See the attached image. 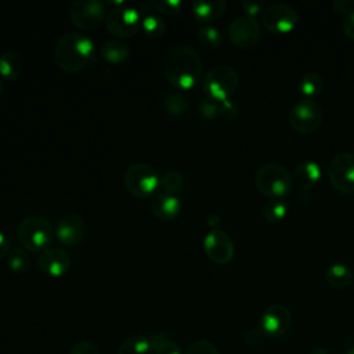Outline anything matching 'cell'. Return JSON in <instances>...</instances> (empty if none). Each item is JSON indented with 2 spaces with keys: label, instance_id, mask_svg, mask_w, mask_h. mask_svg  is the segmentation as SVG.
I'll return each instance as SVG.
<instances>
[{
  "label": "cell",
  "instance_id": "obj_1",
  "mask_svg": "<svg viewBox=\"0 0 354 354\" xmlns=\"http://www.w3.org/2000/svg\"><path fill=\"white\" fill-rule=\"evenodd\" d=\"M163 73L174 87L189 90L202 77V59L191 46L177 44L165 55Z\"/></svg>",
  "mask_w": 354,
  "mask_h": 354
},
{
  "label": "cell",
  "instance_id": "obj_2",
  "mask_svg": "<svg viewBox=\"0 0 354 354\" xmlns=\"http://www.w3.org/2000/svg\"><path fill=\"white\" fill-rule=\"evenodd\" d=\"M95 53L94 41L84 33H64L55 43L54 61L65 72H79L93 59Z\"/></svg>",
  "mask_w": 354,
  "mask_h": 354
},
{
  "label": "cell",
  "instance_id": "obj_3",
  "mask_svg": "<svg viewBox=\"0 0 354 354\" xmlns=\"http://www.w3.org/2000/svg\"><path fill=\"white\" fill-rule=\"evenodd\" d=\"M254 184L259 192L270 199H286L293 181L285 166L279 163H267L256 171Z\"/></svg>",
  "mask_w": 354,
  "mask_h": 354
},
{
  "label": "cell",
  "instance_id": "obj_4",
  "mask_svg": "<svg viewBox=\"0 0 354 354\" xmlns=\"http://www.w3.org/2000/svg\"><path fill=\"white\" fill-rule=\"evenodd\" d=\"M51 223L39 214H29L24 217L17 227V236L25 250L40 252L46 249L53 241Z\"/></svg>",
  "mask_w": 354,
  "mask_h": 354
},
{
  "label": "cell",
  "instance_id": "obj_5",
  "mask_svg": "<svg viewBox=\"0 0 354 354\" xmlns=\"http://www.w3.org/2000/svg\"><path fill=\"white\" fill-rule=\"evenodd\" d=\"M239 84L236 71L230 65H216L207 71L203 77L205 98L214 102L228 101Z\"/></svg>",
  "mask_w": 354,
  "mask_h": 354
},
{
  "label": "cell",
  "instance_id": "obj_6",
  "mask_svg": "<svg viewBox=\"0 0 354 354\" xmlns=\"http://www.w3.org/2000/svg\"><path fill=\"white\" fill-rule=\"evenodd\" d=\"M160 184L156 169L144 162H136L126 167L123 173V185L126 191L138 199L149 198Z\"/></svg>",
  "mask_w": 354,
  "mask_h": 354
},
{
  "label": "cell",
  "instance_id": "obj_7",
  "mask_svg": "<svg viewBox=\"0 0 354 354\" xmlns=\"http://www.w3.org/2000/svg\"><path fill=\"white\" fill-rule=\"evenodd\" d=\"M289 124L300 134L314 133L322 123L324 111L315 100L301 98L289 111Z\"/></svg>",
  "mask_w": 354,
  "mask_h": 354
},
{
  "label": "cell",
  "instance_id": "obj_8",
  "mask_svg": "<svg viewBox=\"0 0 354 354\" xmlns=\"http://www.w3.org/2000/svg\"><path fill=\"white\" fill-rule=\"evenodd\" d=\"M299 22L296 10L286 3H272L261 12L263 26L274 35L290 33Z\"/></svg>",
  "mask_w": 354,
  "mask_h": 354
},
{
  "label": "cell",
  "instance_id": "obj_9",
  "mask_svg": "<svg viewBox=\"0 0 354 354\" xmlns=\"http://www.w3.org/2000/svg\"><path fill=\"white\" fill-rule=\"evenodd\" d=\"M330 185L340 194H354V153L340 152L328 165Z\"/></svg>",
  "mask_w": 354,
  "mask_h": 354
},
{
  "label": "cell",
  "instance_id": "obj_10",
  "mask_svg": "<svg viewBox=\"0 0 354 354\" xmlns=\"http://www.w3.org/2000/svg\"><path fill=\"white\" fill-rule=\"evenodd\" d=\"M141 14L131 7H116L106 12L105 26L108 32L118 39H126L134 36L141 28Z\"/></svg>",
  "mask_w": 354,
  "mask_h": 354
},
{
  "label": "cell",
  "instance_id": "obj_11",
  "mask_svg": "<svg viewBox=\"0 0 354 354\" xmlns=\"http://www.w3.org/2000/svg\"><path fill=\"white\" fill-rule=\"evenodd\" d=\"M290 325L292 314L289 308L283 304H271L263 311L256 330L261 337L278 339L289 330Z\"/></svg>",
  "mask_w": 354,
  "mask_h": 354
},
{
  "label": "cell",
  "instance_id": "obj_12",
  "mask_svg": "<svg viewBox=\"0 0 354 354\" xmlns=\"http://www.w3.org/2000/svg\"><path fill=\"white\" fill-rule=\"evenodd\" d=\"M105 3L100 0H75L69 6V17L82 30H93L105 19Z\"/></svg>",
  "mask_w": 354,
  "mask_h": 354
},
{
  "label": "cell",
  "instance_id": "obj_13",
  "mask_svg": "<svg viewBox=\"0 0 354 354\" xmlns=\"http://www.w3.org/2000/svg\"><path fill=\"white\" fill-rule=\"evenodd\" d=\"M228 37L239 48L254 47L261 37V28L256 18L242 15L228 25Z\"/></svg>",
  "mask_w": 354,
  "mask_h": 354
},
{
  "label": "cell",
  "instance_id": "obj_14",
  "mask_svg": "<svg viewBox=\"0 0 354 354\" xmlns=\"http://www.w3.org/2000/svg\"><path fill=\"white\" fill-rule=\"evenodd\" d=\"M203 250L206 256L217 264L230 263L235 253L232 239L221 230H212L205 235Z\"/></svg>",
  "mask_w": 354,
  "mask_h": 354
},
{
  "label": "cell",
  "instance_id": "obj_15",
  "mask_svg": "<svg viewBox=\"0 0 354 354\" xmlns=\"http://www.w3.org/2000/svg\"><path fill=\"white\" fill-rule=\"evenodd\" d=\"M55 234L61 243L66 246H75L84 238L86 223L80 214L66 213L58 220Z\"/></svg>",
  "mask_w": 354,
  "mask_h": 354
},
{
  "label": "cell",
  "instance_id": "obj_16",
  "mask_svg": "<svg viewBox=\"0 0 354 354\" xmlns=\"http://www.w3.org/2000/svg\"><path fill=\"white\" fill-rule=\"evenodd\" d=\"M39 268L48 277H62L71 267V257L62 248H48L37 259Z\"/></svg>",
  "mask_w": 354,
  "mask_h": 354
},
{
  "label": "cell",
  "instance_id": "obj_17",
  "mask_svg": "<svg viewBox=\"0 0 354 354\" xmlns=\"http://www.w3.org/2000/svg\"><path fill=\"white\" fill-rule=\"evenodd\" d=\"M321 177L322 170L319 165L314 160H304L295 167L292 181L299 189L310 191L319 183Z\"/></svg>",
  "mask_w": 354,
  "mask_h": 354
},
{
  "label": "cell",
  "instance_id": "obj_18",
  "mask_svg": "<svg viewBox=\"0 0 354 354\" xmlns=\"http://www.w3.org/2000/svg\"><path fill=\"white\" fill-rule=\"evenodd\" d=\"M151 212L160 221H170L176 218L181 210V202L176 195L158 194L151 199Z\"/></svg>",
  "mask_w": 354,
  "mask_h": 354
},
{
  "label": "cell",
  "instance_id": "obj_19",
  "mask_svg": "<svg viewBox=\"0 0 354 354\" xmlns=\"http://www.w3.org/2000/svg\"><path fill=\"white\" fill-rule=\"evenodd\" d=\"M194 18L202 25H210L212 22L220 19L227 8V3L224 0H198L191 4Z\"/></svg>",
  "mask_w": 354,
  "mask_h": 354
},
{
  "label": "cell",
  "instance_id": "obj_20",
  "mask_svg": "<svg viewBox=\"0 0 354 354\" xmlns=\"http://www.w3.org/2000/svg\"><path fill=\"white\" fill-rule=\"evenodd\" d=\"M353 270L344 263H333L326 268L325 279L335 289H346L353 282Z\"/></svg>",
  "mask_w": 354,
  "mask_h": 354
},
{
  "label": "cell",
  "instance_id": "obj_21",
  "mask_svg": "<svg viewBox=\"0 0 354 354\" xmlns=\"http://www.w3.org/2000/svg\"><path fill=\"white\" fill-rule=\"evenodd\" d=\"M24 69V61L15 51H6L0 54V77L6 80H15Z\"/></svg>",
  "mask_w": 354,
  "mask_h": 354
},
{
  "label": "cell",
  "instance_id": "obj_22",
  "mask_svg": "<svg viewBox=\"0 0 354 354\" xmlns=\"http://www.w3.org/2000/svg\"><path fill=\"white\" fill-rule=\"evenodd\" d=\"M100 53L105 61L111 64H122L129 58L130 48L124 41L119 39H112V40H106L101 46Z\"/></svg>",
  "mask_w": 354,
  "mask_h": 354
},
{
  "label": "cell",
  "instance_id": "obj_23",
  "mask_svg": "<svg viewBox=\"0 0 354 354\" xmlns=\"http://www.w3.org/2000/svg\"><path fill=\"white\" fill-rule=\"evenodd\" d=\"M116 354H153L152 339L144 335H133L123 340Z\"/></svg>",
  "mask_w": 354,
  "mask_h": 354
},
{
  "label": "cell",
  "instance_id": "obj_24",
  "mask_svg": "<svg viewBox=\"0 0 354 354\" xmlns=\"http://www.w3.org/2000/svg\"><path fill=\"white\" fill-rule=\"evenodd\" d=\"M299 90L307 100L317 98L324 91V79L315 72H307L299 79Z\"/></svg>",
  "mask_w": 354,
  "mask_h": 354
},
{
  "label": "cell",
  "instance_id": "obj_25",
  "mask_svg": "<svg viewBox=\"0 0 354 354\" xmlns=\"http://www.w3.org/2000/svg\"><path fill=\"white\" fill-rule=\"evenodd\" d=\"M289 213V202L286 199H268L263 206V217L271 224L281 223Z\"/></svg>",
  "mask_w": 354,
  "mask_h": 354
},
{
  "label": "cell",
  "instance_id": "obj_26",
  "mask_svg": "<svg viewBox=\"0 0 354 354\" xmlns=\"http://www.w3.org/2000/svg\"><path fill=\"white\" fill-rule=\"evenodd\" d=\"M196 36H198L199 43L206 50H216L221 46V41H223L220 30L212 25L199 26L196 30Z\"/></svg>",
  "mask_w": 354,
  "mask_h": 354
},
{
  "label": "cell",
  "instance_id": "obj_27",
  "mask_svg": "<svg viewBox=\"0 0 354 354\" xmlns=\"http://www.w3.org/2000/svg\"><path fill=\"white\" fill-rule=\"evenodd\" d=\"M142 32L151 39H159L166 32L165 21L156 14H147L141 21Z\"/></svg>",
  "mask_w": 354,
  "mask_h": 354
},
{
  "label": "cell",
  "instance_id": "obj_28",
  "mask_svg": "<svg viewBox=\"0 0 354 354\" xmlns=\"http://www.w3.org/2000/svg\"><path fill=\"white\" fill-rule=\"evenodd\" d=\"M188 100L178 93H169L163 98V108L171 116H180L188 111Z\"/></svg>",
  "mask_w": 354,
  "mask_h": 354
},
{
  "label": "cell",
  "instance_id": "obj_29",
  "mask_svg": "<svg viewBox=\"0 0 354 354\" xmlns=\"http://www.w3.org/2000/svg\"><path fill=\"white\" fill-rule=\"evenodd\" d=\"M153 354H183L181 347L163 333H156L152 337Z\"/></svg>",
  "mask_w": 354,
  "mask_h": 354
},
{
  "label": "cell",
  "instance_id": "obj_30",
  "mask_svg": "<svg viewBox=\"0 0 354 354\" xmlns=\"http://www.w3.org/2000/svg\"><path fill=\"white\" fill-rule=\"evenodd\" d=\"M165 194H177L183 185H184V178L177 170H166L160 176V184Z\"/></svg>",
  "mask_w": 354,
  "mask_h": 354
},
{
  "label": "cell",
  "instance_id": "obj_31",
  "mask_svg": "<svg viewBox=\"0 0 354 354\" xmlns=\"http://www.w3.org/2000/svg\"><path fill=\"white\" fill-rule=\"evenodd\" d=\"M7 264L14 272H24L29 267V256L24 248H12L7 256Z\"/></svg>",
  "mask_w": 354,
  "mask_h": 354
},
{
  "label": "cell",
  "instance_id": "obj_32",
  "mask_svg": "<svg viewBox=\"0 0 354 354\" xmlns=\"http://www.w3.org/2000/svg\"><path fill=\"white\" fill-rule=\"evenodd\" d=\"M185 354H220V351L212 342L199 339L188 346Z\"/></svg>",
  "mask_w": 354,
  "mask_h": 354
},
{
  "label": "cell",
  "instance_id": "obj_33",
  "mask_svg": "<svg viewBox=\"0 0 354 354\" xmlns=\"http://www.w3.org/2000/svg\"><path fill=\"white\" fill-rule=\"evenodd\" d=\"M239 115V106L228 100V101H223V102H218V118H221L223 120H227V122H232L238 118Z\"/></svg>",
  "mask_w": 354,
  "mask_h": 354
},
{
  "label": "cell",
  "instance_id": "obj_34",
  "mask_svg": "<svg viewBox=\"0 0 354 354\" xmlns=\"http://www.w3.org/2000/svg\"><path fill=\"white\" fill-rule=\"evenodd\" d=\"M158 12L163 14H176L180 11L183 3L180 0H153L149 3Z\"/></svg>",
  "mask_w": 354,
  "mask_h": 354
},
{
  "label": "cell",
  "instance_id": "obj_35",
  "mask_svg": "<svg viewBox=\"0 0 354 354\" xmlns=\"http://www.w3.org/2000/svg\"><path fill=\"white\" fill-rule=\"evenodd\" d=\"M198 112L209 120H213L218 118V102H214L212 100L203 98L198 102Z\"/></svg>",
  "mask_w": 354,
  "mask_h": 354
},
{
  "label": "cell",
  "instance_id": "obj_36",
  "mask_svg": "<svg viewBox=\"0 0 354 354\" xmlns=\"http://www.w3.org/2000/svg\"><path fill=\"white\" fill-rule=\"evenodd\" d=\"M241 8L243 10L245 15L254 18L256 15H259V14H261V12H263V10L266 8V6H264L263 3H260V1L245 0V1H242V3H241Z\"/></svg>",
  "mask_w": 354,
  "mask_h": 354
},
{
  "label": "cell",
  "instance_id": "obj_37",
  "mask_svg": "<svg viewBox=\"0 0 354 354\" xmlns=\"http://www.w3.org/2000/svg\"><path fill=\"white\" fill-rule=\"evenodd\" d=\"M69 354H100V353H98V348L94 343L87 342V340H82V342H77L76 344H73Z\"/></svg>",
  "mask_w": 354,
  "mask_h": 354
},
{
  "label": "cell",
  "instance_id": "obj_38",
  "mask_svg": "<svg viewBox=\"0 0 354 354\" xmlns=\"http://www.w3.org/2000/svg\"><path fill=\"white\" fill-rule=\"evenodd\" d=\"M332 7L336 12L343 14L344 17L354 11V1L353 0H336L332 3Z\"/></svg>",
  "mask_w": 354,
  "mask_h": 354
},
{
  "label": "cell",
  "instance_id": "obj_39",
  "mask_svg": "<svg viewBox=\"0 0 354 354\" xmlns=\"http://www.w3.org/2000/svg\"><path fill=\"white\" fill-rule=\"evenodd\" d=\"M342 29H343L344 36L354 41V11L350 12L348 15H346V17L343 18Z\"/></svg>",
  "mask_w": 354,
  "mask_h": 354
},
{
  "label": "cell",
  "instance_id": "obj_40",
  "mask_svg": "<svg viewBox=\"0 0 354 354\" xmlns=\"http://www.w3.org/2000/svg\"><path fill=\"white\" fill-rule=\"evenodd\" d=\"M11 250V242L10 238L0 231V259L7 257Z\"/></svg>",
  "mask_w": 354,
  "mask_h": 354
},
{
  "label": "cell",
  "instance_id": "obj_41",
  "mask_svg": "<svg viewBox=\"0 0 354 354\" xmlns=\"http://www.w3.org/2000/svg\"><path fill=\"white\" fill-rule=\"evenodd\" d=\"M207 224L210 227H213V230H217L216 227L220 224V217L217 214H210L209 218H207Z\"/></svg>",
  "mask_w": 354,
  "mask_h": 354
},
{
  "label": "cell",
  "instance_id": "obj_42",
  "mask_svg": "<svg viewBox=\"0 0 354 354\" xmlns=\"http://www.w3.org/2000/svg\"><path fill=\"white\" fill-rule=\"evenodd\" d=\"M310 354H329L324 347H314L311 351H310Z\"/></svg>",
  "mask_w": 354,
  "mask_h": 354
},
{
  "label": "cell",
  "instance_id": "obj_43",
  "mask_svg": "<svg viewBox=\"0 0 354 354\" xmlns=\"http://www.w3.org/2000/svg\"><path fill=\"white\" fill-rule=\"evenodd\" d=\"M343 354H354V347H353V348H348V350H346Z\"/></svg>",
  "mask_w": 354,
  "mask_h": 354
},
{
  "label": "cell",
  "instance_id": "obj_44",
  "mask_svg": "<svg viewBox=\"0 0 354 354\" xmlns=\"http://www.w3.org/2000/svg\"><path fill=\"white\" fill-rule=\"evenodd\" d=\"M3 94V79L0 77V95Z\"/></svg>",
  "mask_w": 354,
  "mask_h": 354
}]
</instances>
